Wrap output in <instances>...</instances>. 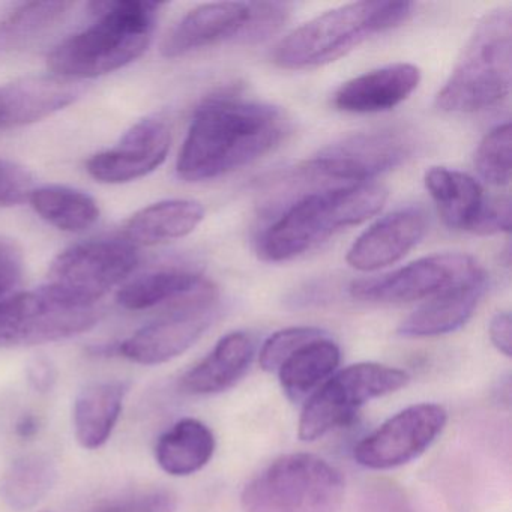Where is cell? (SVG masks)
<instances>
[{"label": "cell", "instance_id": "obj_29", "mask_svg": "<svg viewBox=\"0 0 512 512\" xmlns=\"http://www.w3.org/2000/svg\"><path fill=\"white\" fill-rule=\"evenodd\" d=\"M74 8L73 2H29L0 19V55L26 49L55 28Z\"/></svg>", "mask_w": 512, "mask_h": 512}, {"label": "cell", "instance_id": "obj_34", "mask_svg": "<svg viewBox=\"0 0 512 512\" xmlns=\"http://www.w3.org/2000/svg\"><path fill=\"white\" fill-rule=\"evenodd\" d=\"M511 230V202L509 197H488L481 217L472 233L475 235H496Z\"/></svg>", "mask_w": 512, "mask_h": 512}, {"label": "cell", "instance_id": "obj_38", "mask_svg": "<svg viewBox=\"0 0 512 512\" xmlns=\"http://www.w3.org/2000/svg\"><path fill=\"white\" fill-rule=\"evenodd\" d=\"M38 430H40V421H38L37 416L31 415V413H26L17 421L16 434L20 439H32V437L37 436Z\"/></svg>", "mask_w": 512, "mask_h": 512}, {"label": "cell", "instance_id": "obj_37", "mask_svg": "<svg viewBox=\"0 0 512 512\" xmlns=\"http://www.w3.org/2000/svg\"><path fill=\"white\" fill-rule=\"evenodd\" d=\"M490 338L500 353L505 356H511L512 347V322L511 314L499 313L491 319L490 322Z\"/></svg>", "mask_w": 512, "mask_h": 512}, {"label": "cell", "instance_id": "obj_22", "mask_svg": "<svg viewBox=\"0 0 512 512\" xmlns=\"http://www.w3.org/2000/svg\"><path fill=\"white\" fill-rule=\"evenodd\" d=\"M203 218L205 208L196 200H163L137 211L128 220L124 236L136 247H152L185 238Z\"/></svg>", "mask_w": 512, "mask_h": 512}, {"label": "cell", "instance_id": "obj_20", "mask_svg": "<svg viewBox=\"0 0 512 512\" xmlns=\"http://www.w3.org/2000/svg\"><path fill=\"white\" fill-rule=\"evenodd\" d=\"M254 341L245 332H232L218 341L205 359L181 377L182 392L211 395L232 388L251 365Z\"/></svg>", "mask_w": 512, "mask_h": 512}, {"label": "cell", "instance_id": "obj_9", "mask_svg": "<svg viewBox=\"0 0 512 512\" xmlns=\"http://www.w3.org/2000/svg\"><path fill=\"white\" fill-rule=\"evenodd\" d=\"M409 374L388 365L362 362L332 374L305 403L299 418V437L313 442L346 425L374 398L406 386Z\"/></svg>", "mask_w": 512, "mask_h": 512}, {"label": "cell", "instance_id": "obj_4", "mask_svg": "<svg viewBox=\"0 0 512 512\" xmlns=\"http://www.w3.org/2000/svg\"><path fill=\"white\" fill-rule=\"evenodd\" d=\"M410 2H353L320 14L290 32L271 53L277 67L311 70L343 58L376 35L400 28L413 16Z\"/></svg>", "mask_w": 512, "mask_h": 512}, {"label": "cell", "instance_id": "obj_19", "mask_svg": "<svg viewBox=\"0 0 512 512\" xmlns=\"http://www.w3.org/2000/svg\"><path fill=\"white\" fill-rule=\"evenodd\" d=\"M419 83L421 71L415 65H386L343 83L334 94V106L358 115L388 112L406 101Z\"/></svg>", "mask_w": 512, "mask_h": 512}, {"label": "cell", "instance_id": "obj_5", "mask_svg": "<svg viewBox=\"0 0 512 512\" xmlns=\"http://www.w3.org/2000/svg\"><path fill=\"white\" fill-rule=\"evenodd\" d=\"M512 14L496 8L473 29L451 76L436 97L446 113L484 112L502 103L511 91Z\"/></svg>", "mask_w": 512, "mask_h": 512}, {"label": "cell", "instance_id": "obj_16", "mask_svg": "<svg viewBox=\"0 0 512 512\" xmlns=\"http://www.w3.org/2000/svg\"><path fill=\"white\" fill-rule=\"evenodd\" d=\"M428 217L424 209L407 206L368 227L347 251V263L362 272L379 271L400 262L424 238Z\"/></svg>", "mask_w": 512, "mask_h": 512}, {"label": "cell", "instance_id": "obj_31", "mask_svg": "<svg viewBox=\"0 0 512 512\" xmlns=\"http://www.w3.org/2000/svg\"><path fill=\"white\" fill-rule=\"evenodd\" d=\"M326 335L322 329L308 328V326H295V328L283 329L275 332L268 338L260 350V367L269 373L280 370L281 365L287 358L293 355L296 350L301 349L310 341Z\"/></svg>", "mask_w": 512, "mask_h": 512}, {"label": "cell", "instance_id": "obj_13", "mask_svg": "<svg viewBox=\"0 0 512 512\" xmlns=\"http://www.w3.org/2000/svg\"><path fill=\"white\" fill-rule=\"evenodd\" d=\"M479 269L467 254H433L391 274L353 281L350 295L358 301L373 304L421 301L467 280Z\"/></svg>", "mask_w": 512, "mask_h": 512}, {"label": "cell", "instance_id": "obj_32", "mask_svg": "<svg viewBox=\"0 0 512 512\" xmlns=\"http://www.w3.org/2000/svg\"><path fill=\"white\" fill-rule=\"evenodd\" d=\"M34 191L31 173L14 163L0 158V208H13L29 202Z\"/></svg>", "mask_w": 512, "mask_h": 512}, {"label": "cell", "instance_id": "obj_10", "mask_svg": "<svg viewBox=\"0 0 512 512\" xmlns=\"http://www.w3.org/2000/svg\"><path fill=\"white\" fill-rule=\"evenodd\" d=\"M139 263V251L125 236L89 239L62 251L47 274V287L61 295L97 305L127 280Z\"/></svg>", "mask_w": 512, "mask_h": 512}, {"label": "cell", "instance_id": "obj_28", "mask_svg": "<svg viewBox=\"0 0 512 512\" xmlns=\"http://www.w3.org/2000/svg\"><path fill=\"white\" fill-rule=\"evenodd\" d=\"M56 481L58 467L49 455H23L0 478V497L13 511H29L53 490Z\"/></svg>", "mask_w": 512, "mask_h": 512}, {"label": "cell", "instance_id": "obj_21", "mask_svg": "<svg viewBox=\"0 0 512 512\" xmlns=\"http://www.w3.org/2000/svg\"><path fill=\"white\" fill-rule=\"evenodd\" d=\"M128 391L130 385L127 382H101L89 385L77 395L73 425L82 448L94 451L109 442Z\"/></svg>", "mask_w": 512, "mask_h": 512}, {"label": "cell", "instance_id": "obj_6", "mask_svg": "<svg viewBox=\"0 0 512 512\" xmlns=\"http://www.w3.org/2000/svg\"><path fill=\"white\" fill-rule=\"evenodd\" d=\"M346 482L337 467L311 454H290L269 464L242 493L247 512H337Z\"/></svg>", "mask_w": 512, "mask_h": 512}, {"label": "cell", "instance_id": "obj_8", "mask_svg": "<svg viewBox=\"0 0 512 512\" xmlns=\"http://www.w3.org/2000/svg\"><path fill=\"white\" fill-rule=\"evenodd\" d=\"M100 320L97 305L82 304L50 287L0 301V347H31L88 332Z\"/></svg>", "mask_w": 512, "mask_h": 512}, {"label": "cell", "instance_id": "obj_30", "mask_svg": "<svg viewBox=\"0 0 512 512\" xmlns=\"http://www.w3.org/2000/svg\"><path fill=\"white\" fill-rule=\"evenodd\" d=\"M511 124L497 125L485 134L475 154L479 176L494 187H505L511 181Z\"/></svg>", "mask_w": 512, "mask_h": 512}, {"label": "cell", "instance_id": "obj_36", "mask_svg": "<svg viewBox=\"0 0 512 512\" xmlns=\"http://www.w3.org/2000/svg\"><path fill=\"white\" fill-rule=\"evenodd\" d=\"M26 377H28L29 385L35 391L47 394L55 386L58 371L50 359H47L46 356H38V358L32 359L26 367Z\"/></svg>", "mask_w": 512, "mask_h": 512}, {"label": "cell", "instance_id": "obj_1", "mask_svg": "<svg viewBox=\"0 0 512 512\" xmlns=\"http://www.w3.org/2000/svg\"><path fill=\"white\" fill-rule=\"evenodd\" d=\"M289 133L278 107L239 95H214L194 113L176 172L187 182L221 178L274 151Z\"/></svg>", "mask_w": 512, "mask_h": 512}, {"label": "cell", "instance_id": "obj_11", "mask_svg": "<svg viewBox=\"0 0 512 512\" xmlns=\"http://www.w3.org/2000/svg\"><path fill=\"white\" fill-rule=\"evenodd\" d=\"M220 311L217 289L206 281L196 292L173 302L154 322L122 341L116 352L140 365H160L187 352L211 328Z\"/></svg>", "mask_w": 512, "mask_h": 512}, {"label": "cell", "instance_id": "obj_2", "mask_svg": "<svg viewBox=\"0 0 512 512\" xmlns=\"http://www.w3.org/2000/svg\"><path fill=\"white\" fill-rule=\"evenodd\" d=\"M161 7L142 0L92 2L95 22L59 43L47 65L55 76L80 82L133 64L151 46Z\"/></svg>", "mask_w": 512, "mask_h": 512}, {"label": "cell", "instance_id": "obj_23", "mask_svg": "<svg viewBox=\"0 0 512 512\" xmlns=\"http://www.w3.org/2000/svg\"><path fill=\"white\" fill-rule=\"evenodd\" d=\"M424 184L446 226L472 233L488 199L479 182L458 170L431 167Z\"/></svg>", "mask_w": 512, "mask_h": 512}, {"label": "cell", "instance_id": "obj_14", "mask_svg": "<svg viewBox=\"0 0 512 512\" xmlns=\"http://www.w3.org/2000/svg\"><path fill=\"white\" fill-rule=\"evenodd\" d=\"M446 421L448 413L439 404L407 407L356 445L355 460L374 470L403 466L437 439Z\"/></svg>", "mask_w": 512, "mask_h": 512}, {"label": "cell", "instance_id": "obj_12", "mask_svg": "<svg viewBox=\"0 0 512 512\" xmlns=\"http://www.w3.org/2000/svg\"><path fill=\"white\" fill-rule=\"evenodd\" d=\"M415 148L412 136L401 130L359 133L326 146L298 172L305 178L338 182L343 187L368 184L409 160Z\"/></svg>", "mask_w": 512, "mask_h": 512}, {"label": "cell", "instance_id": "obj_35", "mask_svg": "<svg viewBox=\"0 0 512 512\" xmlns=\"http://www.w3.org/2000/svg\"><path fill=\"white\" fill-rule=\"evenodd\" d=\"M22 259L13 247L0 244V298H4L22 278Z\"/></svg>", "mask_w": 512, "mask_h": 512}, {"label": "cell", "instance_id": "obj_3", "mask_svg": "<svg viewBox=\"0 0 512 512\" xmlns=\"http://www.w3.org/2000/svg\"><path fill=\"white\" fill-rule=\"evenodd\" d=\"M386 199L388 191L377 184L302 194L260 233L257 254L269 263L295 259L335 233L370 220L383 208Z\"/></svg>", "mask_w": 512, "mask_h": 512}, {"label": "cell", "instance_id": "obj_18", "mask_svg": "<svg viewBox=\"0 0 512 512\" xmlns=\"http://www.w3.org/2000/svg\"><path fill=\"white\" fill-rule=\"evenodd\" d=\"M487 289V274L479 269L472 277L436 293L416 308L401 323L398 334L409 338H425L457 331L469 322Z\"/></svg>", "mask_w": 512, "mask_h": 512}, {"label": "cell", "instance_id": "obj_17", "mask_svg": "<svg viewBox=\"0 0 512 512\" xmlns=\"http://www.w3.org/2000/svg\"><path fill=\"white\" fill-rule=\"evenodd\" d=\"M83 86L55 76H34L0 85V131L44 121L82 97Z\"/></svg>", "mask_w": 512, "mask_h": 512}, {"label": "cell", "instance_id": "obj_24", "mask_svg": "<svg viewBox=\"0 0 512 512\" xmlns=\"http://www.w3.org/2000/svg\"><path fill=\"white\" fill-rule=\"evenodd\" d=\"M214 451L215 437L208 425L199 419L185 418L158 439L155 458L169 475L188 476L203 469Z\"/></svg>", "mask_w": 512, "mask_h": 512}, {"label": "cell", "instance_id": "obj_25", "mask_svg": "<svg viewBox=\"0 0 512 512\" xmlns=\"http://www.w3.org/2000/svg\"><path fill=\"white\" fill-rule=\"evenodd\" d=\"M340 358V347L328 335L305 344L277 371L284 394L293 403L307 400L335 373Z\"/></svg>", "mask_w": 512, "mask_h": 512}, {"label": "cell", "instance_id": "obj_27", "mask_svg": "<svg viewBox=\"0 0 512 512\" xmlns=\"http://www.w3.org/2000/svg\"><path fill=\"white\" fill-rule=\"evenodd\" d=\"M29 203L47 224L62 232L83 233L100 220L97 200L85 191L65 185L34 188Z\"/></svg>", "mask_w": 512, "mask_h": 512}, {"label": "cell", "instance_id": "obj_26", "mask_svg": "<svg viewBox=\"0 0 512 512\" xmlns=\"http://www.w3.org/2000/svg\"><path fill=\"white\" fill-rule=\"evenodd\" d=\"M206 281L199 272L182 268L158 269L125 283L116 301L125 310L143 311L176 302L196 292Z\"/></svg>", "mask_w": 512, "mask_h": 512}, {"label": "cell", "instance_id": "obj_7", "mask_svg": "<svg viewBox=\"0 0 512 512\" xmlns=\"http://www.w3.org/2000/svg\"><path fill=\"white\" fill-rule=\"evenodd\" d=\"M292 7L283 2H215L185 14L164 37L161 55L184 58L218 44H256L277 34Z\"/></svg>", "mask_w": 512, "mask_h": 512}, {"label": "cell", "instance_id": "obj_33", "mask_svg": "<svg viewBox=\"0 0 512 512\" xmlns=\"http://www.w3.org/2000/svg\"><path fill=\"white\" fill-rule=\"evenodd\" d=\"M176 497L167 490H149L116 500L97 512H175Z\"/></svg>", "mask_w": 512, "mask_h": 512}, {"label": "cell", "instance_id": "obj_15", "mask_svg": "<svg viewBox=\"0 0 512 512\" xmlns=\"http://www.w3.org/2000/svg\"><path fill=\"white\" fill-rule=\"evenodd\" d=\"M170 145L169 122L160 115L148 116L133 125L115 148L89 158L86 170L101 184L139 181L166 161Z\"/></svg>", "mask_w": 512, "mask_h": 512}]
</instances>
